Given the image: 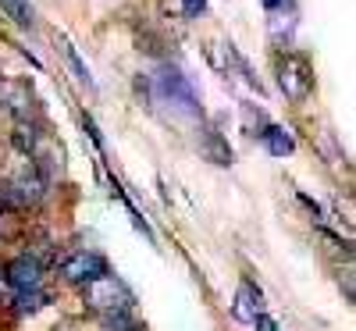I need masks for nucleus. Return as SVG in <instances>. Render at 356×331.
I'll return each mask as SVG.
<instances>
[{
    "mask_svg": "<svg viewBox=\"0 0 356 331\" xmlns=\"http://www.w3.org/2000/svg\"><path fill=\"white\" fill-rule=\"evenodd\" d=\"M253 324H257V331H278V324H275L271 317H267V314H260V317H257Z\"/></svg>",
    "mask_w": 356,
    "mask_h": 331,
    "instance_id": "16",
    "label": "nucleus"
},
{
    "mask_svg": "<svg viewBox=\"0 0 356 331\" xmlns=\"http://www.w3.org/2000/svg\"><path fill=\"white\" fill-rule=\"evenodd\" d=\"M260 139H264V146H267V154H271V157H289L292 150H296V139L282 125H264L260 129Z\"/></svg>",
    "mask_w": 356,
    "mask_h": 331,
    "instance_id": "9",
    "label": "nucleus"
},
{
    "mask_svg": "<svg viewBox=\"0 0 356 331\" xmlns=\"http://www.w3.org/2000/svg\"><path fill=\"white\" fill-rule=\"evenodd\" d=\"M104 331H143V324L132 321V314H111L104 317Z\"/></svg>",
    "mask_w": 356,
    "mask_h": 331,
    "instance_id": "13",
    "label": "nucleus"
},
{
    "mask_svg": "<svg viewBox=\"0 0 356 331\" xmlns=\"http://www.w3.org/2000/svg\"><path fill=\"white\" fill-rule=\"evenodd\" d=\"M11 303H15L18 314H36V310L47 307V292L43 289H25V292H15L11 296Z\"/></svg>",
    "mask_w": 356,
    "mask_h": 331,
    "instance_id": "11",
    "label": "nucleus"
},
{
    "mask_svg": "<svg viewBox=\"0 0 356 331\" xmlns=\"http://www.w3.org/2000/svg\"><path fill=\"white\" fill-rule=\"evenodd\" d=\"M275 75H278V89L292 100V104H303L314 93V68L303 54L285 50L275 57Z\"/></svg>",
    "mask_w": 356,
    "mask_h": 331,
    "instance_id": "3",
    "label": "nucleus"
},
{
    "mask_svg": "<svg viewBox=\"0 0 356 331\" xmlns=\"http://www.w3.org/2000/svg\"><path fill=\"white\" fill-rule=\"evenodd\" d=\"M0 214H4V207H0Z\"/></svg>",
    "mask_w": 356,
    "mask_h": 331,
    "instance_id": "17",
    "label": "nucleus"
},
{
    "mask_svg": "<svg viewBox=\"0 0 356 331\" xmlns=\"http://www.w3.org/2000/svg\"><path fill=\"white\" fill-rule=\"evenodd\" d=\"M182 11H186V18H203L207 0H182Z\"/></svg>",
    "mask_w": 356,
    "mask_h": 331,
    "instance_id": "15",
    "label": "nucleus"
},
{
    "mask_svg": "<svg viewBox=\"0 0 356 331\" xmlns=\"http://www.w3.org/2000/svg\"><path fill=\"white\" fill-rule=\"evenodd\" d=\"M264 292L253 285V282H243L239 292H235V303H232V317L243 321V324H253L260 314H264Z\"/></svg>",
    "mask_w": 356,
    "mask_h": 331,
    "instance_id": "8",
    "label": "nucleus"
},
{
    "mask_svg": "<svg viewBox=\"0 0 356 331\" xmlns=\"http://www.w3.org/2000/svg\"><path fill=\"white\" fill-rule=\"evenodd\" d=\"M47 196V175L36 171L33 164H22L4 186H0V207L4 210H29L40 207V200Z\"/></svg>",
    "mask_w": 356,
    "mask_h": 331,
    "instance_id": "2",
    "label": "nucleus"
},
{
    "mask_svg": "<svg viewBox=\"0 0 356 331\" xmlns=\"http://www.w3.org/2000/svg\"><path fill=\"white\" fill-rule=\"evenodd\" d=\"M61 50H65V57H68V61H72V68L79 72V79H86V82H89V72H86V65H82L79 57H75V50L68 47V40H61Z\"/></svg>",
    "mask_w": 356,
    "mask_h": 331,
    "instance_id": "14",
    "label": "nucleus"
},
{
    "mask_svg": "<svg viewBox=\"0 0 356 331\" xmlns=\"http://www.w3.org/2000/svg\"><path fill=\"white\" fill-rule=\"evenodd\" d=\"M203 154H207V161H214V164H221V168L232 164V146H228L218 132H207V136H203Z\"/></svg>",
    "mask_w": 356,
    "mask_h": 331,
    "instance_id": "10",
    "label": "nucleus"
},
{
    "mask_svg": "<svg viewBox=\"0 0 356 331\" xmlns=\"http://www.w3.org/2000/svg\"><path fill=\"white\" fill-rule=\"evenodd\" d=\"M82 299H86V307L93 310V314H100V317H111V314H132V307H136V296H132V289L118 278V275H100V278H93L89 285H82Z\"/></svg>",
    "mask_w": 356,
    "mask_h": 331,
    "instance_id": "1",
    "label": "nucleus"
},
{
    "mask_svg": "<svg viewBox=\"0 0 356 331\" xmlns=\"http://www.w3.org/2000/svg\"><path fill=\"white\" fill-rule=\"evenodd\" d=\"M4 282L11 285V292H25V289H40L43 285V264L36 257H15L8 267H4Z\"/></svg>",
    "mask_w": 356,
    "mask_h": 331,
    "instance_id": "7",
    "label": "nucleus"
},
{
    "mask_svg": "<svg viewBox=\"0 0 356 331\" xmlns=\"http://www.w3.org/2000/svg\"><path fill=\"white\" fill-rule=\"evenodd\" d=\"M0 104L15 118V122H40V100L22 79H4L0 82Z\"/></svg>",
    "mask_w": 356,
    "mask_h": 331,
    "instance_id": "6",
    "label": "nucleus"
},
{
    "mask_svg": "<svg viewBox=\"0 0 356 331\" xmlns=\"http://www.w3.org/2000/svg\"><path fill=\"white\" fill-rule=\"evenodd\" d=\"M154 89H157V97H161L164 104H171L175 111H182V114H189V118L203 114L193 82H189L182 72H178L175 65H161V68H157V75H154Z\"/></svg>",
    "mask_w": 356,
    "mask_h": 331,
    "instance_id": "4",
    "label": "nucleus"
},
{
    "mask_svg": "<svg viewBox=\"0 0 356 331\" xmlns=\"http://www.w3.org/2000/svg\"><path fill=\"white\" fill-rule=\"evenodd\" d=\"M107 260L100 257V253H93V250H75V253H68L61 264H57V275H61V282H68V285H89L93 278H100V275H107Z\"/></svg>",
    "mask_w": 356,
    "mask_h": 331,
    "instance_id": "5",
    "label": "nucleus"
},
{
    "mask_svg": "<svg viewBox=\"0 0 356 331\" xmlns=\"http://www.w3.org/2000/svg\"><path fill=\"white\" fill-rule=\"evenodd\" d=\"M0 8L8 11V18H15L22 29H33L36 25V8L29 0H0Z\"/></svg>",
    "mask_w": 356,
    "mask_h": 331,
    "instance_id": "12",
    "label": "nucleus"
}]
</instances>
